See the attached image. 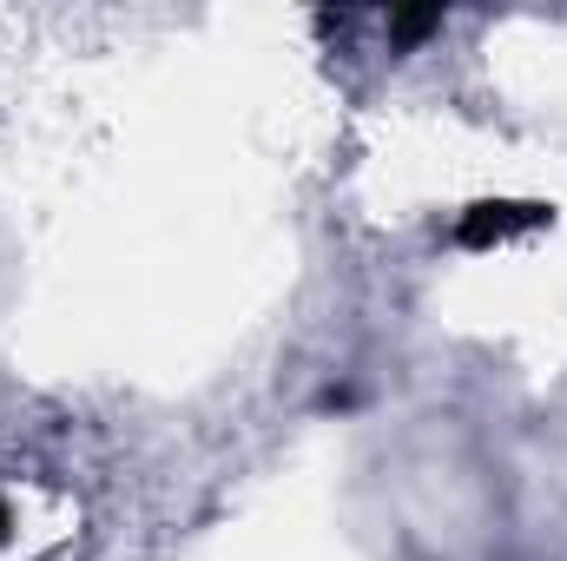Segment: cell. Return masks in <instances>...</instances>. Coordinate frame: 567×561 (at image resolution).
Wrapping results in <instances>:
<instances>
[{
	"mask_svg": "<svg viewBox=\"0 0 567 561\" xmlns=\"http://www.w3.org/2000/svg\"><path fill=\"white\" fill-rule=\"evenodd\" d=\"M522 225H542V205H475V212L455 225V238H462V245H495V238H508V232H522Z\"/></svg>",
	"mask_w": 567,
	"mask_h": 561,
	"instance_id": "cell-1",
	"label": "cell"
},
{
	"mask_svg": "<svg viewBox=\"0 0 567 561\" xmlns=\"http://www.w3.org/2000/svg\"><path fill=\"white\" fill-rule=\"evenodd\" d=\"M0 542H7V502H0Z\"/></svg>",
	"mask_w": 567,
	"mask_h": 561,
	"instance_id": "cell-2",
	"label": "cell"
}]
</instances>
